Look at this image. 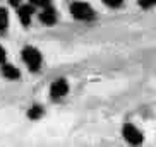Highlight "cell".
Returning <instances> with one entry per match:
<instances>
[{
	"instance_id": "6da1fadb",
	"label": "cell",
	"mask_w": 156,
	"mask_h": 147,
	"mask_svg": "<svg viewBox=\"0 0 156 147\" xmlns=\"http://www.w3.org/2000/svg\"><path fill=\"white\" fill-rule=\"evenodd\" d=\"M23 60L26 62V65L29 67L31 72H36L41 65V53L33 46H26L23 50Z\"/></svg>"
},
{
	"instance_id": "7a4b0ae2",
	"label": "cell",
	"mask_w": 156,
	"mask_h": 147,
	"mask_svg": "<svg viewBox=\"0 0 156 147\" xmlns=\"http://www.w3.org/2000/svg\"><path fill=\"white\" fill-rule=\"evenodd\" d=\"M70 14L76 19L86 21V19L94 17V9H93L89 4H86V2H74V4L70 5Z\"/></svg>"
},
{
	"instance_id": "3957f363",
	"label": "cell",
	"mask_w": 156,
	"mask_h": 147,
	"mask_svg": "<svg viewBox=\"0 0 156 147\" xmlns=\"http://www.w3.org/2000/svg\"><path fill=\"white\" fill-rule=\"evenodd\" d=\"M122 133H124V138L127 140L129 144H134V145H137V144H141L142 140H144V137H142V133L139 132L134 125L130 123H125L124 128H122Z\"/></svg>"
},
{
	"instance_id": "277c9868",
	"label": "cell",
	"mask_w": 156,
	"mask_h": 147,
	"mask_svg": "<svg viewBox=\"0 0 156 147\" xmlns=\"http://www.w3.org/2000/svg\"><path fill=\"white\" fill-rule=\"evenodd\" d=\"M67 92H69V84H67L65 79H57L50 87L51 99H60V97H64Z\"/></svg>"
},
{
	"instance_id": "5b68a950",
	"label": "cell",
	"mask_w": 156,
	"mask_h": 147,
	"mask_svg": "<svg viewBox=\"0 0 156 147\" xmlns=\"http://www.w3.org/2000/svg\"><path fill=\"white\" fill-rule=\"evenodd\" d=\"M40 21H41L43 24H46V26H51V24L57 22V12L53 7H50V5H46L45 9H43V12H40Z\"/></svg>"
},
{
	"instance_id": "8992f818",
	"label": "cell",
	"mask_w": 156,
	"mask_h": 147,
	"mask_svg": "<svg viewBox=\"0 0 156 147\" xmlns=\"http://www.w3.org/2000/svg\"><path fill=\"white\" fill-rule=\"evenodd\" d=\"M33 12H34V5H21L17 9V15H19V19H21V22H23L24 26H29Z\"/></svg>"
},
{
	"instance_id": "52a82bcc",
	"label": "cell",
	"mask_w": 156,
	"mask_h": 147,
	"mask_svg": "<svg viewBox=\"0 0 156 147\" xmlns=\"http://www.w3.org/2000/svg\"><path fill=\"white\" fill-rule=\"evenodd\" d=\"M2 74H4L7 79H10V80H16V79L21 77V72H19L17 69H16L14 65H10V63H2Z\"/></svg>"
},
{
	"instance_id": "ba28073f",
	"label": "cell",
	"mask_w": 156,
	"mask_h": 147,
	"mask_svg": "<svg viewBox=\"0 0 156 147\" xmlns=\"http://www.w3.org/2000/svg\"><path fill=\"white\" fill-rule=\"evenodd\" d=\"M7 24H9V12L7 9L0 7V32L7 29Z\"/></svg>"
},
{
	"instance_id": "9c48e42d",
	"label": "cell",
	"mask_w": 156,
	"mask_h": 147,
	"mask_svg": "<svg viewBox=\"0 0 156 147\" xmlns=\"http://www.w3.org/2000/svg\"><path fill=\"white\" fill-rule=\"evenodd\" d=\"M28 116H29L31 120H38V118H41V116H43V108H41V106H33V108H29Z\"/></svg>"
},
{
	"instance_id": "30bf717a",
	"label": "cell",
	"mask_w": 156,
	"mask_h": 147,
	"mask_svg": "<svg viewBox=\"0 0 156 147\" xmlns=\"http://www.w3.org/2000/svg\"><path fill=\"white\" fill-rule=\"evenodd\" d=\"M103 2H105L108 7H112V9H117V7H120V5H122V2H124V0H103Z\"/></svg>"
},
{
	"instance_id": "8fae6325",
	"label": "cell",
	"mask_w": 156,
	"mask_h": 147,
	"mask_svg": "<svg viewBox=\"0 0 156 147\" xmlns=\"http://www.w3.org/2000/svg\"><path fill=\"white\" fill-rule=\"evenodd\" d=\"M154 4H156V0H139V5H141L142 9H149Z\"/></svg>"
},
{
	"instance_id": "7c38bea8",
	"label": "cell",
	"mask_w": 156,
	"mask_h": 147,
	"mask_svg": "<svg viewBox=\"0 0 156 147\" xmlns=\"http://www.w3.org/2000/svg\"><path fill=\"white\" fill-rule=\"evenodd\" d=\"M31 5H40V7H46V5H50V0H29Z\"/></svg>"
},
{
	"instance_id": "4fadbf2b",
	"label": "cell",
	"mask_w": 156,
	"mask_h": 147,
	"mask_svg": "<svg viewBox=\"0 0 156 147\" xmlns=\"http://www.w3.org/2000/svg\"><path fill=\"white\" fill-rule=\"evenodd\" d=\"M4 62H5V50L0 45V63H4Z\"/></svg>"
},
{
	"instance_id": "5bb4252c",
	"label": "cell",
	"mask_w": 156,
	"mask_h": 147,
	"mask_svg": "<svg viewBox=\"0 0 156 147\" xmlns=\"http://www.w3.org/2000/svg\"><path fill=\"white\" fill-rule=\"evenodd\" d=\"M10 2H12L14 5H17V4H19V0H10Z\"/></svg>"
}]
</instances>
